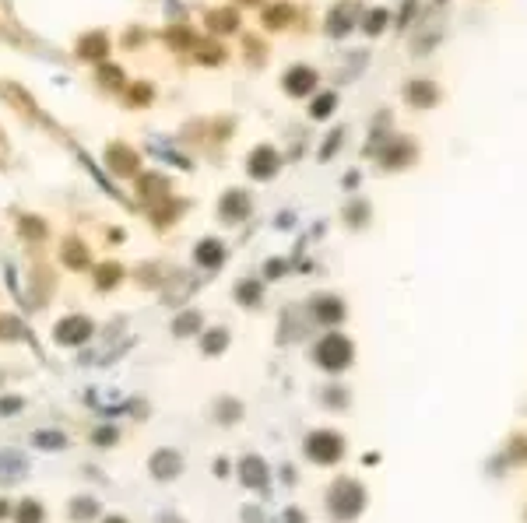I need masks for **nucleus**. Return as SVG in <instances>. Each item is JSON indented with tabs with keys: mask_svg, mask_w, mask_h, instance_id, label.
Masks as SVG:
<instances>
[{
	"mask_svg": "<svg viewBox=\"0 0 527 523\" xmlns=\"http://www.w3.org/2000/svg\"><path fill=\"white\" fill-rule=\"evenodd\" d=\"M96 439H99V443H113V439H116V432H113V428H102V432H99Z\"/></svg>",
	"mask_w": 527,
	"mask_h": 523,
	"instance_id": "4468645a",
	"label": "nucleus"
},
{
	"mask_svg": "<svg viewBox=\"0 0 527 523\" xmlns=\"http://www.w3.org/2000/svg\"><path fill=\"white\" fill-rule=\"evenodd\" d=\"M194 323H197V316H194V313H187V316H183V320H179V323H176V334H179V337H183V334H187V330H190V327H194Z\"/></svg>",
	"mask_w": 527,
	"mask_h": 523,
	"instance_id": "ddd939ff",
	"label": "nucleus"
},
{
	"mask_svg": "<svg viewBox=\"0 0 527 523\" xmlns=\"http://www.w3.org/2000/svg\"><path fill=\"white\" fill-rule=\"evenodd\" d=\"M74 516H85V520L96 516V502H91V499H78L74 502Z\"/></svg>",
	"mask_w": 527,
	"mask_h": 523,
	"instance_id": "9b49d317",
	"label": "nucleus"
},
{
	"mask_svg": "<svg viewBox=\"0 0 527 523\" xmlns=\"http://www.w3.org/2000/svg\"><path fill=\"white\" fill-rule=\"evenodd\" d=\"M88 334H91V323L85 316H67L64 323H56V337L64 345H78V341H85Z\"/></svg>",
	"mask_w": 527,
	"mask_h": 523,
	"instance_id": "20e7f679",
	"label": "nucleus"
},
{
	"mask_svg": "<svg viewBox=\"0 0 527 523\" xmlns=\"http://www.w3.org/2000/svg\"><path fill=\"white\" fill-rule=\"evenodd\" d=\"M151 474L155 478H176L179 474V456L176 453H169V450H159V453H155L151 456Z\"/></svg>",
	"mask_w": 527,
	"mask_h": 523,
	"instance_id": "39448f33",
	"label": "nucleus"
},
{
	"mask_svg": "<svg viewBox=\"0 0 527 523\" xmlns=\"http://www.w3.org/2000/svg\"><path fill=\"white\" fill-rule=\"evenodd\" d=\"M330 509L334 513H341V516H355L359 513V506H362V488L359 485H352V481H341L334 491H330Z\"/></svg>",
	"mask_w": 527,
	"mask_h": 523,
	"instance_id": "f03ea898",
	"label": "nucleus"
},
{
	"mask_svg": "<svg viewBox=\"0 0 527 523\" xmlns=\"http://www.w3.org/2000/svg\"><path fill=\"white\" fill-rule=\"evenodd\" d=\"M243 481L246 485H264V464L257 456H246L243 460Z\"/></svg>",
	"mask_w": 527,
	"mask_h": 523,
	"instance_id": "6e6552de",
	"label": "nucleus"
},
{
	"mask_svg": "<svg viewBox=\"0 0 527 523\" xmlns=\"http://www.w3.org/2000/svg\"><path fill=\"white\" fill-rule=\"evenodd\" d=\"M208 337H211V341L204 345L208 351H218V348H222V341H225V334H222V330H214V334H208Z\"/></svg>",
	"mask_w": 527,
	"mask_h": 523,
	"instance_id": "f8f14e48",
	"label": "nucleus"
},
{
	"mask_svg": "<svg viewBox=\"0 0 527 523\" xmlns=\"http://www.w3.org/2000/svg\"><path fill=\"white\" fill-rule=\"evenodd\" d=\"M106 523H127V520H120V516H109V520H106Z\"/></svg>",
	"mask_w": 527,
	"mask_h": 523,
	"instance_id": "dca6fc26",
	"label": "nucleus"
},
{
	"mask_svg": "<svg viewBox=\"0 0 527 523\" xmlns=\"http://www.w3.org/2000/svg\"><path fill=\"white\" fill-rule=\"evenodd\" d=\"M36 446H64V436H60V432H39L36 436Z\"/></svg>",
	"mask_w": 527,
	"mask_h": 523,
	"instance_id": "9d476101",
	"label": "nucleus"
},
{
	"mask_svg": "<svg viewBox=\"0 0 527 523\" xmlns=\"http://www.w3.org/2000/svg\"><path fill=\"white\" fill-rule=\"evenodd\" d=\"M306 453L313 460H320V464H330V460L341 456V439L334 432H317V436L306 439Z\"/></svg>",
	"mask_w": 527,
	"mask_h": 523,
	"instance_id": "7ed1b4c3",
	"label": "nucleus"
},
{
	"mask_svg": "<svg viewBox=\"0 0 527 523\" xmlns=\"http://www.w3.org/2000/svg\"><path fill=\"white\" fill-rule=\"evenodd\" d=\"M21 471H25L21 456H14V453H0V481H18Z\"/></svg>",
	"mask_w": 527,
	"mask_h": 523,
	"instance_id": "423d86ee",
	"label": "nucleus"
},
{
	"mask_svg": "<svg viewBox=\"0 0 527 523\" xmlns=\"http://www.w3.org/2000/svg\"><path fill=\"white\" fill-rule=\"evenodd\" d=\"M348 358H352V345L345 341V337H337V334L324 337L320 348H317V362H320L324 369H345Z\"/></svg>",
	"mask_w": 527,
	"mask_h": 523,
	"instance_id": "f257e3e1",
	"label": "nucleus"
},
{
	"mask_svg": "<svg viewBox=\"0 0 527 523\" xmlns=\"http://www.w3.org/2000/svg\"><path fill=\"white\" fill-rule=\"evenodd\" d=\"M197 260H201L204 267H218V264H222V246L211 242V239L201 242V246H197Z\"/></svg>",
	"mask_w": 527,
	"mask_h": 523,
	"instance_id": "0eeeda50",
	"label": "nucleus"
},
{
	"mask_svg": "<svg viewBox=\"0 0 527 523\" xmlns=\"http://www.w3.org/2000/svg\"><path fill=\"white\" fill-rule=\"evenodd\" d=\"M39 520H43V509H39L36 502H25V506H21L18 523H39Z\"/></svg>",
	"mask_w": 527,
	"mask_h": 523,
	"instance_id": "1a4fd4ad",
	"label": "nucleus"
},
{
	"mask_svg": "<svg viewBox=\"0 0 527 523\" xmlns=\"http://www.w3.org/2000/svg\"><path fill=\"white\" fill-rule=\"evenodd\" d=\"M8 516V502H0V520H4Z\"/></svg>",
	"mask_w": 527,
	"mask_h": 523,
	"instance_id": "2eb2a0df",
	"label": "nucleus"
}]
</instances>
